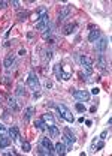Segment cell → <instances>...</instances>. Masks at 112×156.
I'll return each instance as SVG.
<instances>
[{"mask_svg":"<svg viewBox=\"0 0 112 156\" xmlns=\"http://www.w3.org/2000/svg\"><path fill=\"white\" fill-rule=\"evenodd\" d=\"M55 108H57V111L60 113V119H64V120L69 122V123H73V122H75V117L72 116V113L67 110L66 105H63V104H58V105H55Z\"/></svg>","mask_w":112,"mask_h":156,"instance_id":"1","label":"cell"},{"mask_svg":"<svg viewBox=\"0 0 112 156\" xmlns=\"http://www.w3.org/2000/svg\"><path fill=\"white\" fill-rule=\"evenodd\" d=\"M27 86L33 90L34 93H39V90H41V84H39V80H37V77L33 71L29 72V78H27Z\"/></svg>","mask_w":112,"mask_h":156,"instance_id":"2","label":"cell"},{"mask_svg":"<svg viewBox=\"0 0 112 156\" xmlns=\"http://www.w3.org/2000/svg\"><path fill=\"white\" fill-rule=\"evenodd\" d=\"M72 95L78 102H88L90 101V92L88 90H75Z\"/></svg>","mask_w":112,"mask_h":156,"instance_id":"3","label":"cell"},{"mask_svg":"<svg viewBox=\"0 0 112 156\" xmlns=\"http://www.w3.org/2000/svg\"><path fill=\"white\" fill-rule=\"evenodd\" d=\"M94 48L99 54H105L106 53V50H108V38H100L99 41L94 42Z\"/></svg>","mask_w":112,"mask_h":156,"instance_id":"4","label":"cell"},{"mask_svg":"<svg viewBox=\"0 0 112 156\" xmlns=\"http://www.w3.org/2000/svg\"><path fill=\"white\" fill-rule=\"evenodd\" d=\"M41 146H43L45 149H46V152H48V156H51V155H54V146H52V143H51V140L49 138H46V137H42L41 138V143H39Z\"/></svg>","mask_w":112,"mask_h":156,"instance_id":"5","label":"cell"},{"mask_svg":"<svg viewBox=\"0 0 112 156\" xmlns=\"http://www.w3.org/2000/svg\"><path fill=\"white\" fill-rule=\"evenodd\" d=\"M48 27H49V18H48V17L37 20V23L34 24V29L39 30V32H43V30H46Z\"/></svg>","mask_w":112,"mask_h":156,"instance_id":"6","label":"cell"},{"mask_svg":"<svg viewBox=\"0 0 112 156\" xmlns=\"http://www.w3.org/2000/svg\"><path fill=\"white\" fill-rule=\"evenodd\" d=\"M70 12H72V8L70 6H63L61 8V11H60V14H58V23H63L69 15H70Z\"/></svg>","mask_w":112,"mask_h":156,"instance_id":"7","label":"cell"},{"mask_svg":"<svg viewBox=\"0 0 112 156\" xmlns=\"http://www.w3.org/2000/svg\"><path fill=\"white\" fill-rule=\"evenodd\" d=\"M67 153V147L64 143H55L54 144V155H66Z\"/></svg>","mask_w":112,"mask_h":156,"instance_id":"8","label":"cell"},{"mask_svg":"<svg viewBox=\"0 0 112 156\" xmlns=\"http://www.w3.org/2000/svg\"><path fill=\"white\" fill-rule=\"evenodd\" d=\"M96 66H97L99 69H106L108 62H106L105 54H99V57H97V60H96Z\"/></svg>","mask_w":112,"mask_h":156,"instance_id":"9","label":"cell"},{"mask_svg":"<svg viewBox=\"0 0 112 156\" xmlns=\"http://www.w3.org/2000/svg\"><path fill=\"white\" fill-rule=\"evenodd\" d=\"M100 38H102L100 30H97V29H91V30H90V35H88V41H90V42H96V41H99Z\"/></svg>","mask_w":112,"mask_h":156,"instance_id":"10","label":"cell"},{"mask_svg":"<svg viewBox=\"0 0 112 156\" xmlns=\"http://www.w3.org/2000/svg\"><path fill=\"white\" fill-rule=\"evenodd\" d=\"M10 143H12V140H10V137H9L8 134H6V135H0V149L9 147Z\"/></svg>","mask_w":112,"mask_h":156,"instance_id":"11","label":"cell"},{"mask_svg":"<svg viewBox=\"0 0 112 156\" xmlns=\"http://www.w3.org/2000/svg\"><path fill=\"white\" fill-rule=\"evenodd\" d=\"M14 63H15V56H14V54H8V56L5 57V60H3V66H5L6 69H10Z\"/></svg>","mask_w":112,"mask_h":156,"instance_id":"12","label":"cell"},{"mask_svg":"<svg viewBox=\"0 0 112 156\" xmlns=\"http://www.w3.org/2000/svg\"><path fill=\"white\" fill-rule=\"evenodd\" d=\"M8 135L10 137V140H20V138H21L17 126H10V128L8 129Z\"/></svg>","mask_w":112,"mask_h":156,"instance_id":"13","label":"cell"},{"mask_svg":"<svg viewBox=\"0 0 112 156\" xmlns=\"http://www.w3.org/2000/svg\"><path fill=\"white\" fill-rule=\"evenodd\" d=\"M8 105L14 110V111H20V105H18V102L14 96H8Z\"/></svg>","mask_w":112,"mask_h":156,"instance_id":"14","label":"cell"},{"mask_svg":"<svg viewBox=\"0 0 112 156\" xmlns=\"http://www.w3.org/2000/svg\"><path fill=\"white\" fill-rule=\"evenodd\" d=\"M33 114H34V107H27V108H26V111H24V114H22V119H24V122L27 123Z\"/></svg>","mask_w":112,"mask_h":156,"instance_id":"15","label":"cell"},{"mask_svg":"<svg viewBox=\"0 0 112 156\" xmlns=\"http://www.w3.org/2000/svg\"><path fill=\"white\" fill-rule=\"evenodd\" d=\"M79 62H81V65H82V68H85V66H93V59L88 57V56H81V57H79Z\"/></svg>","mask_w":112,"mask_h":156,"instance_id":"16","label":"cell"},{"mask_svg":"<svg viewBox=\"0 0 112 156\" xmlns=\"http://www.w3.org/2000/svg\"><path fill=\"white\" fill-rule=\"evenodd\" d=\"M42 120L46 123V126H48V125H54V123H55V119H54V116H52L51 113H46V114H43Z\"/></svg>","mask_w":112,"mask_h":156,"instance_id":"17","label":"cell"},{"mask_svg":"<svg viewBox=\"0 0 112 156\" xmlns=\"http://www.w3.org/2000/svg\"><path fill=\"white\" fill-rule=\"evenodd\" d=\"M46 128H48V131H49V135H51L52 138L58 137V134H60V132H58V128L55 126V123H54V125H48Z\"/></svg>","mask_w":112,"mask_h":156,"instance_id":"18","label":"cell"},{"mask_svg":"<svg viewBox=\"0 0 112 156\" xmlns=\"http://www.w3.org/2000/svg\"><path fill=\"white\" fill-rule=\"evenodd\" d=\"M54 74H55L57 80H61V75H63V68H61L60 63H57L55 66H54Z\"/></svg>","mask_w":112,"mask_h":156,"instance_id":"19","label":"cell"},{"mask_svg":"<svg viewBox=\"0 0 112 156\" xmlns=\"http://www.w3.org/2000/svg\"><path fill=\"white\" fill-rule=\"evenodd\" d=\"M75 29H76V24H75V23H69V24L64 26V32H63V33H64V35H70Z\"/></svg>","mask_w":112,"mask_h":156,"instance_id":"20","label":"cell"},{"mask_svg":"<svg viewBox=\"0 0 112 156\" xmlns=\"http://www.w3.org/2000/svg\"><path fill=\"white\" fill-rule=\"evenodd\" d=\"M34 126L39 129V131H45V129H46V123H45L42 119H37V120L34 122Z\"/></svg>","mask_w":112,"mask_h":156,"instance_id":"21","label":"cell"},{"mask_svg":"<svg viewBox=\"0 0 112 156\" xmlns=\"http://www.w3.org/2000/svg\"><path fill=\"white\" fill-rule=\"evenodd\" d=\"M64 134L67 135V138H69L72 143H75V141H76V135H75V134L70 131V128H66V129H64Z\"/></svg>","mask_w":112,"mask_h":156,"instance_id":"22","label":"cell"},{"mask_svg":"<svg viewBox=\"0 0 112 156\" xmlns=\"http://www.w3.org/2000/svg\"><path fill=\"white\" fill-rule=\"evenodd\" d=\"M75 108H76L79 113H85V111H87V107L84 105L82 102H76V104H75Z\"/></svg>","mask_w":112,"mask_h":156,"instance_id":"23","label":"cell"},{"mask_svg":"<svg viewBox=\"0 0 112 156\" xmlns=\"http://www.w3.org/2000/svg\"><path fill=\"white\" fill-rule=\"evenodd\" d=\"M15 95H17V96H24V95H26V90H24V87H22L21 84H20V86H17Z\"/></svg>","mask_w":112,"mask_h":156,"instance_id":"24","label":"cell"},{"mask_svg":"<svg viewBox=\"0 0 112 156\" xmlns=\"http://www.w3.org/2000/svg\"><path fill=\"white\" fill-rule=\"evenodd\" d=\"M63 141H64V144H66V147H67V152H69V150L72 149V144H73V143L67 138V135H66V134L63 135Z\"/></svg>","mask_w":112,"mask_h":156,"instance_id":"25","label":"cell"},{"mask_svg":"<svg viewBox=\"0 0 112 156\" xmlns=\"http://www.w3.org/2000/svg\"><path fill=\"white\" fill-rule=\"evenodd\" d=\"M21 147H22V150H24V152H30V150H32L30 143H27V141H22V143H21Z\"/></svg>","mask_w":112,"mask_h":156,"instance_id":"26","label":"cell"},{"mask_svg":"<svg viewBox=\"0 0 112 156\" xmlns=\"http://www.w3.org/2000/svg\"><path fill=\"white\" fill-rule=\"evenodd\" d=\"M51 33H52L51 27H48L46 30H43V32H42V38H43V39H49V36H51Z\"/></svg>","mask_w":112,"mask_h":156,"instance_id":"27","label":"cell"},{"mask_svg":"<svg viewBox=\"0 0 112 156\" xmlns=\"http://www.w3.org/2000/svg\"><path fill=\"white\" fill-rule=\"evenodd\" d=\"M29 15H30V12H29V11H26V12H20V14H18V18H20V21H24Z\"/></svg>","mask_w":112,"mask_h":156,"instance_id":"28","label":"cell"},{"mask_svg":"<svg viewBox=\"0 0 112 156\" xmlns=\"http://www.w3.org/2000/svg\"><path fill=\"white\" fill-rule=\"evenodd\" d=\"M37 153H39V155H48L46 149L43 146H41V144H39V147H37Z\"/></svg>","mask_w":112,"mask_h":156,"instance_id":"29","label":"cell"},{"mask_svg":"<svg viewBox=\"0 0 112 156\" xmlns=\"http://www.w3.org/2000/svg\"><path fill=\"white\" fill-rule=\"evenodd\" d=\"M51 57H52V51L48 50L46 53H45V62H49V60H51Z\"/></svg>","mask_w":112,"mask_h":156,"instance_id":"30","label":"cell"},{"mask_svg":"<svg viewBox=\"0 0 112 156\" xmlns=\"http://www.w3.org/2000/svg\"><path fill=\"white\" fill-rule=\"evenodd\" d=\"M103 147H105V141H103V140H100V141H99L97 144H96V150H102Z\"/></svg>","mask_w":112,"mask_h":156,"instance_id":"31","label":"cell"},{"mask_svg":"<svg viewBox=\"0 0 112 156\" xmlns=\"http://www.w3.org/2000/svg\"><path fill=\"white\" fill-rule=\"evenodd\" d=\"M61 80H64V81L70 80V72H63V75H61Z\"/></svg>","mask_w":112,"mask_h":156,"instance_id":"32","label":"cell"},{"mask_svg":"<svg viewBox=\"0 0 112 156\" xmlns=\"http://www.w3.org/2000/svg\"><path fill=\"white\" fill-rule=\"evenodd\" d=\"M6 134H8V129L0 123V135H6Z\"/></svg>","mask_w":112,"mask_h":156,"instance_id":"33","label":"cell"},{"mask_svg":"<svg viewBox=\"0 0 112 156\" xmlns=\"http://www.w3.org/2000/svg\"><path fill=\"white\" fill-rule=\"evenodd\" d=\"M106 137H108V129H105V131L100 134V137H99V138H100V140H105Z\"/></svg>","mask_w":112,"mask_h":156,"instance_id":"34","label":"cell"},{"mask_svg":"<svg viewBox=\"0 0 112 156\" xmlns=\"http://www.w3.org/2000/svg\"><path fill=\"white\" fill-rule=\"evenodd\" d=\"M10 5H12V6H14V8H15V9H18V8H20V5H21V3H20V2H18V0H14V2H12V3H10Z\"/></svg>","mask_w":112,"mask_h":156,"instance_id":"35","label":"cell"},{"mask_svg":"<svg viewBox=\"0 0 112 156\" xmlns=\"http://www.w3.org/2000/svg\"><path fill=\"white\" fill-rule=\"evenodd\" d=\"M99 92H100V90H99V87H94V89H91V93H93V95H97Z\"/></svg>","mask_w":112,"mask_h":156,"instance_id":"36","label":"cell"},{"mask_svg":"<svg viewBox=\"0 0 112 156\" xmlns=\"http://www.w3.org/2000/svg\"><path fill=\"white\" fill-rule=\"evenodd\" d=\"M46 105H48V107H55V104H54L52 101H48V102H46Z\"/></svg>","mask_w":112,"mask_h":156,"instance_id":"37","label":"cell"},{"mask_svg":"<svg viewBox=\"0 0 112 156\" xmlns=\"http://www.w3.org/2000/svg\"><path fill=\"white\" fill-rule=\"evenodd\" d=\"M26 53H27V51L24 50V48H21V50H20V56H26Z\"/></svg>","mask_w":112,"mask_h":156,"instance_id":"38","label":"cell"},{"mask_svg":"<svg viewBox=\"0 0 112 156\" xmlns=\"http://www.w3.org/2000/svg\"><path fill=\"white\" fill-rule=\"evenodd\" d=\"M8 6V2H0V8H6Z\"/></svg>","mask_w":112,"mask_h":156,"instance_id":"39","label":"cell"},{"mask_svg":"<svg viewBox=\"0 0 112 156\" xmlns=\"http://www.w3.org/2000/svg\"><path fill=\"white\" fill-rule=\"evenodd\" d=\"M96 110H97V107H96V105H93V107L90 108V111H91V113H96Z\"/></svg>","mask_w":112,"mask_h":156,"instance_id":"40","label":"cell"},{"mask_svg":"<svg viewBox=\"0 0 112 156\" xmlns=\"http://www.w3.org/2000/svg\"><path fill=\"white\" fill-rule=\"evenodd\" d=\"M46 87H48V89L52 87V83H51V81H46Z\"/></svg>","mask_w":112,"mask_h":156,"instance_id":"41","label":"cell"},{"mask_svg":"<svg viewBox=\"0 0 112 156\" xmlns=\"http://www.w3.org/2000/svg\"><path fill=\"white\" fill-rule=\"evenodd\" d=\"M85 123H87V126H91V125H93L91 120H85Z\"/></svg>","mask_w":112,"mask_h":156,"instance_id":"42","label":"cell"}]
</instances>
